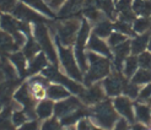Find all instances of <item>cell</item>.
<instances>
[{"mask_svg": "<svg viewBox=\"0 0 151 130\" xmlns=\"http://www.w3.org/2000/svg\"><path fill=\"white\" fill-rule=\"evenodd\" d=\"M81 26L78 17L68 19L63 22L55 24V40L64 47H73L76 41V36Z\"/></svg>", "mask_w": 151, "mask_h": 130, "instance_id": "cell-5", "label": "cell"}, {"mask_svg": "<svg viewBox=\"0 0 151 130\" xmlns=\"http://www.w3.org/2000/svg\"><path fill=\"white\" fill-rule=\"evenodd\" d=\"M65 130H76V128H74V126H69V128H66Z\"/></svg>", "mask_w": 151, "mask_h": 130, "instance_id": "cell-51", "label": "cell"}, {"mask_svg": "<svg viewBox=\"0 0 151 130\" xmlns=\"http://www.w3.org/2000/svg\"><path fill=\"white\" fill-rule=\"evenodd\" d=\"M32 34L36 42L38 43L42 53L47 55L48 60L52 63L53 66L59 68V57L57 47L53 43V40L50 37L49 29L44 24H36L32 26Z\"/></svg>", "mask_w": 151, "mask_h": 130, "instance_id": "cell-3", "label": "cell"}, {"mask_svg": "<svg viewBox=\"0 0 151 130\" xmlns=\"http://www.w3.org/2000/svg\"><path fill=\"white\" fill-rule=\"evenodd\" d=\"M19 50L17 44L15 43L12 36L0 29V57H7L11 53Z\"/></svg>", "mask_w": 151, "mask_h": 130, "instance_id": "cell-18", "label": "cell"}, {"mask_svg": "<svg viewBox=\"0 0 151 130\" xmlns=\"http://www.w3.org/2000/svg\"><path fill=\"white\" fill-rule=\"evenodd\" d=\"M42 75L44 78H47L49 81L54 82V83H58V85H62L64 86L65 88H68L70 91L71 93L74 95H81L82 91L85 90V87L81 85V82H78L73 79H70L68 75H64L59 71V68H55V66H47L44 70L42 71Z\"/></svg>", "mask_w": 151, "mask_h": 130, "instance_id": "cell-6", "label": "cell"}, {"mask_svg": "<svg viewBox=\"0 0 151 130\" xmlns=\"http://www.w3.org/2000/svg\"><path fill=\"white\" fill-rule=\"evenodd\" d=\"M86 48H87L88 52H93V53H96V54H100L102 57H106V58L112 57V52L108 47V44L106 43L102 38L97 37L93 33L90 36Z\"/></svg>", "mask_w": 151, "mask_h": 130, "instance_id": "cell-16", "label": "cell"}, {"mask_svg": "<svg viewBox=\"0 0 151 130\" xmlns=\"http://www.w3.org/2000/svg\"><path fill=\"white\" fill-rule=\"evenodd\" d=\"M12 15H14V17H16L17 20L22 22H26V24L36 25V24H46L47 22V19L43 15L36 12L33 9L24 5L22 3H17L15 5L12 10Z\"/></svg>", "mask_w": 151, "mask_h": 130, "instance_id": "cell-10", "label": "cell"}, {"mask_svg": "<svg viewBox=\"0 0 151 130\" xmlns=\"http://www.w3.org/2000/svg\"><path fill=\"white\" fill-rule=\"evenodd\" d=\"M17 130H41V125L37 119H29L25 124H22L20 128H17Z\"/></svg>", "mask_w": 151, "mask_h": 130, "instance_id": "cell-42", "label": "cell"}, {"mask_svg": "<svg viewBox=\"0 0 151 130\" xmlns=\"http://www.w3.org/2000/svg\"><path fill=\"white\" fill-rule=\"evenodd\" d=\"M43 1H44V3H46V4H49V3L52 1V0H43Z\"/></svg>", "mask_w": 151, "mask_h": 130, "instance_id": "cell-52", "label": "cell"}, {"mask_svg": "<svg viewBox=\"0 0 151 130\" xmlns=\"http://www.w3.org/2000/svg\"><path fill=\"white\" fill-rule=\"evenodd\" d=\"M91 130H104V129H102V128H99V126H95V125H93V126L91 128Z\"/></svg>", "mask_w": 151, "mask_h": 130, "instance_id": "cell-49", "label": "cell"}, {"mask_svg": "<svg viewBox=\"0 0 151 130\" xmlns=\"http://www.w3.org/2000/svg\"><path fill=\"white\" fill-rule=\"evenodd\" d=\"M150 33H142L140 36H137L133 41H130V50L133 55H139L141 53H144L145 49L149 45V41H150Z\"/></svg>", "mask_w": 151, "mask_h": 130, "instance_id": "cell-23", "label": "cell"}, {"mask_svg": "<svg viewBox=\"0 0 151 130\" xmlns=\"http://www.w3.org/2000/svg\"><path fill=\"white\" fill-rule=\"evenodd\" d=\"M54 102L50 101V99H42L38 102V104L36 106V116L41 120H46L53 117L54 114Z\"/></svg>", "mask_w": 151, "mask_h": 130, "instance_id": "cell-22", "label": "cell"}, {"mask_svg": "<svg viewBox=\"0 0 151 130\" xmlns=\"http://www.w3.org/2000/svg\"><path fill=\"white\" fill-rule=\"evenodd\" d=\"M132 53L130 50V41H125L124 43L117 45L113 48V65H114L116 71L123 70V64L125 62V59L129 57Z\"/></svg>", "mask_w": 151, "mask_h": 130, "instance_id": "cell-15", "label": "cell"}, {"mask_svg": "<svg viewBox=\"0 0 151 130\" xmlns=\"http://www.w3.org/2000/svg\"><path fill=\"white\" fill-rule=\"evenodd\" d=\"M132 82L135 85H147L151 82V70L150 69H139L132 78Z\"/></svg>", "mask_w": 151, "mask_h": 130, "instance_id": "cell-32", "label": "cell"}, {"mask_svg": "<svg viewBox=\"0 0 151 130\" xmlns=\"http://www.w3.org/2000/svg\"><path fill=\"white\" fill-rule=\"evenodd\" d=\"M113 130H129V124H128V121L124 118H120L116 123Z\"/></svg>", "mask_w": 151, "mask_h": 130, "instance_id": "cell-45", "label": "cell"}, {"mask_svg": "<svg viewBox=\"0 0 151 130\" xmlns=\"http://www.w3.org/2000/svg\"><path fill=\"white\" fill-rule=\"evenodd\" d=\"M47 66H48V58L44 53L40 52L33 59L29 60L27 66V75L29 76L37 75L38 73H42Z\"/></svg>", "mask_w": 151, "mask_h": 130, "instance_id": "cell-19", "label": "cell"}, {"mask_svg": "<svg viewBox=\"0 0 151 130\" xmlns=\"http://www.w3.org/2000/svg\"><path fill=\"white\" fill-rule=\"evenodd\" d=\"M0 27H1L4 32L9 33L10 36H15L19 32H24L28 37L32 33V27L29 26V24L22 22L7 14H4L0 16Z\"/></svg>", "mask_w": 151, "mask_h": 130, "instance_id": "cell-8", "label": "cell"}, {"mask_svg": "<svg viewBox=\"0 0 151 130\" xmlns=\"http://www.w3.org/2000/svg\"><path fill=\"white\" fill-rule=\"evenodd\" d=\"M135 119L140 121L141 124H150L151 123V109L149 106L144 103L135 104Z\"/></svg>", "mask_w": 151, "mask_h": 130, "instance_id": "cell-26", "label": "cell"}, {"mask_svg": "<svg viewBox=\"0 0 151 130\" xmlns=\"http://www.w3.org/2000/svg\"><path fill=\"white\" fill-rule=\"evenodd\" d=\"M41 130H63V125L58 118L52 117L43 120V123L41 124Z\"/></svg>", "mask_w": 151, "mask_h": 130, "instance_id": "cell-37", "label": "cell"}, {"mask_svg": "<svg viewBox=\"0 0 151 130\" xmlns=\"http://www.w3.org/2000/svg\"><path fill=\"white\" fill-rule=\"evenodd\" d=\"M16 0H0V11L3 12H12L15 5H16Z\"/></svg>", "mask_w": 151, "mask_h": 130, "instance_id": "cell-43", "label": "cell"}, {"mask_svg": "<svg viewBox=\"0 0 151 130\" xmlns=\"http://www.w3.org/2000/svg\"><path fill=\"white\" fill-rule=\"evenodd\" d=\"M138 66H139L138 57L137 55H129L125 59V62L123 64V75L127 79L133 78L135 75V73L138 71Z\"/></svg>", "mask_w": 151, "mask_h": 130, "instance_id": "cell-27", "label": "cell"}, {"mask_svg": "<svg viewBox=\"0 0 151 130\" xmlns=\"http://www.w3.org/2000/svg\"><path fill=\"white\" fill-rule=\"evenodd\" d=\"M114 109L118 114H120L128 123H134L135 120V113H134V107L129 97L127 96H118L113 101Z\"/></svg>", "mask_w": 151, "mask_h": 130, "instance_id": "cell-13", "label": "cell"}, {"mask_svg": "<svg viewBox=\"0 0 151 130\" xmlns=\"http://www.w3.org/2000/svg\"><path fill=\"white\" fill-rule=\"evenodd\" d=\"M150 21H151V19H150Z\"/></svg>", "mask_w": 151, "mask_h": 130, "instance_id": "cell-56", "label": "cell"}, {"mask_svg": "<svg viewBox=\"0 0 151 130\" xmlns=\"http://www.w3.org/2000/svg\"><path fill=\"white\" fill-rule=\"evenodd\" d=\"M133 11L142 17L151 15V0H139L133 3Z\"/></svg>", "mask_w": 151, "mask_h": 130, "instance_id": "cell-31", "label": "cell"}, {"mask_svg": "<svg viewBox=\"0 0 151 130\" xmlns=\"http://www.w3.org/2000/svg\"><path fill=\"white\" fill-rule=\"evenodd\" d=\"M132 130H147L146 126L144 124H141V123H138V124H134L132 126Z\"/></svg>", "mask_w": 151, "mask_h": 130, "instance_id": "cell-47", "label": "cell"}, {"mask_svg": "<svg viewBox=\"0 0 151 130\" xmlns=\"http://www.w3.org/2000/svg\"><path fill=\"white\" fill-rule=\"evenodd\" d=\"M104 97H106V92L102 87V83H97V82L85 88L82 91V93L79 95L80 101L85 106H95L104 101Z\"/></svg>", "mask_w": 151, "mask_h": 130, "instance_id": "cell-11", "label": "cell"}, {"mask_svg": "<svg viewBox=\"0 0 151 130\" xmlns=\"http://www.w3.org/2000/svg\"><path fill=\"white\" fill-rule=\"evenodd\" d=\"M4 80H5V76H4L3 71H1V69H0V83H1Z\"/></svg>", "mask_w": 151, "mask_h": 130, "instance_id": "cell-48", "label": "cell"}, {"mask_svg": "<svg viewBox=\"0 0 151 130\" xmlns=\"http://www.w3.org/2000/svg\"><path fill=\"white\" fill-rule=\"evenodd\" d=\"M65 1L66 0H52V1L49 3L50 9H59V7H62L64 5Z\"/></svg>", "mask_w": 151, "mask_h": 130, "instance_id": "cell-46", "label": "cell"}, {"mask_svg": "<svg viewBox=\"0 0 151 130\" xmlns=\"http://www.w3.org/2000/svg\"><path fill=\"white\" fill-rule=\"evenodd\" d=\"M21 1L25 3V4H27V5H29V6L32 7V9L42 12L43 15H46V16H48V17H50V19H53V17L55 16L54 12L52 11V9H50V7H49L46 3L43 1V0H21Z\"/></svg>", "mask_w": 151, "mask_h": 130, "instance_id": "cell-28", "label": "cell"}, {"mask_svg": "<svg viewBox=\"0 0 151 130\" xmlns=\"http://www.w3.org/2000/svg\"><path fill=\"white\" fill-rule=\"evenodd\" d=\"M139 92H140V90H139L138 85H135L134 82H128L127 81L125 86L123 88V93L127 97H129V98H138Z\"/></svg>", "mask_w": 151, "mask_h": 130, "instance_id": "cell-38", "label": "cell"}, {"mask_svg": "<svg viewBox=\"0 0 151 130\" xmlns=\"http://www.w3.org/2000/svg\"><path fill=\"white\" fill-rule=\"evenodd\" d=\"M147 48H149V52L151 53V37H150V41H149V45H147Z\"/></svg>", "mask_w": 151, "mask_h": 130, "instance_id": "cell-50", "label": "cell"}, {"mask_svg": "<svg viewBox=\"0 0 151 130\" xmlns=\"http://www.w3.org/2000/svg\"><path fill=\"white\" fill-rule=\"evenodd\" d=\"M12 111H14L12 103L4 106L1 113H0V130H16L11 119Z\"/></svg>", "mask_w": 151, "mask_h": 130, "instance_id": "cell-25", "label": "cell"}, {"mask_svg": "<svg viewBox=\"0 0 151 130\" xmlns=\"http://www.w3.org/2000/svg\"><path fill=\"white\" fill-rule=\"evenodd\" d=\"M93 126L92 121L88 118H82L78 121L76 124V130H91V128Z\"/></svg>", "mask_w": 151, "mask_h": 130, "instance_id": "cell-44", "label": "cell"}, {"mask_svg": "<svg viewBox=\"0 0 151 130\" xmlns=\"http://www.w3.org/2000/svg\"><path fill=\"white\" fill-rule=\"evenodd\" d=\"M1 111H3V104L0 103V113H1Z\"/></svg>", "mask_w": 151, "mask_h": 130, "instance_id": "cell-53", "label": "cell"}, {"mask_svg": "<svg viewBox=\"0 0 151 130\" xmlns=\"http://www.w3.org/2000/svg\"><path fill=\"white\" fill-rule=\"evenodd\" d=\"M14 101L17 102L22 109L25 111V113L27 114L28 119H36V101L35 96L31 92V88H29L28 83L25 82L22 85L19 86V88L15 91L14 93Z\"/></svg>", "mask_w": 151, "mask_h": 130, "instance_id": "cell-7", "label": "cell"}, {"mask_svg": "<svg viewBox=\"0 0 151 130\" xmlns=\"http://www.w3.org/2000/svg\"><path fill=\"white\" fill-rule=\"evenodd\" d=\"M82 107H85V106L80 101V98L70 96L54 104V117L58 119H62L63 117L82 108Z\"/></svg>", "mask_w": 151, "mask_h": 130, "instance_id": "cell-12", "label": "cell"}, {"mask_svg": "<svg viewBox=\"0 0 151 130\" xmlns=\"http://www.w3.org/2000/svg\"><path fill=\"white\" fill-rule=\"evenodd\" d=\"M88 117L96 126L104 130H112L119 119L113 102H111L109 99H104V101L92 106L88 109Z\"/></svg>", "mask_w": 151, "mask_h": 130, "instance_id": "cell-1", "label": "cell"}, {"mask_svg": "<svg viewBox=\"0 0 151 130\" xmlns=\"http://www.w3.org/2000/svg\"><path fill=\"white\" fill-rule=\"evenodd\" d=\"M151 99V82L147 83L145 87H142L139 92V96H138V101L139 103L141 102H150Z\"/></svg>", "mask_w": 151, "mask_h": 130, "instance_id": "cell-41", "label": "cell"}, {"mask_svg": "<svg viewBox=\"0 0 151 130\" xmlns=\"http://www.w3.org/2000/svg\"><path fill=\"white\" fill-rule=\"evenodd\" d=\"M138 63L141 69H150L151 70V53L144 52L138 55Z\"/></svg>", "mask_w": 151, "mask_h": 130, "instance_id": "cell-40", "label": "cell"}, {"mask_svg": "<svg viewBox=\"0 0 151 130\" xmlns=\"http://www.w3.org/2000/svg\"><path fill=\"white\" fill-rule=\"evenodd\" d=\"M19 79L4 80L0 83V103L3 106H7L12 102L15 91L19 88Z\"/></svg>", "mask_w": 151, "mask_h": 130, "instance_id": "cell-14", "label": "cell"}, {"mask_svg": "<svg viewBox=\"0 0 151 130\" xmlns=\"http://www.w3.org/2000/svg\"><path fill=\"white\" fill-rule=\"evenodd\" d=\"M125 83H127L125 76L120 74V71H114L113 74H109L106 79H103L102 87L107 96L118 97L123 92Z\"/></svg>", "mask_w": 151, "mask_h": 130, "instance_id": "cell-9", "label": "cell"}, {"mask_svg": "<svg viewBox=\"0 0 151 130\" xmlns=\"http://www.w3.org/2000/svg\"><path fill=\"white\" fill-rule=\"evenodd\" d=\"M70 91L65 88L62 85H58V83H50V85L47 87L46 91V96L48 99L53 102H59V101H63V99L70 97Z\"/></svg>", "mask_w": 151, "mask_h": 130, "instance_id": "cell-20", "label": "cell"}, {"mask_svg": "<svg viewBox=\"0 0 151 130\" xmlns=\"http://www.w3.org/2000/svg\"><path fill=\"white\" fill-rule=\"evenodd\" d=\"M113 28H116V31L122 33L124 36H135V32L133 27L130 26V24H128V22H124V21H120L118 20L114 25H113Z\"/></svg>", "mask_w": 151, "mask_h": 130, "instance_id": "cell-36", "label": "cell"}, {"mask_svg": "<svg viewBox=\"0 0 151 130\" xmlns=\"http://www.w3.org/2000/svg\"><path fill=\"white\" fill-rule=\"evenodd\" d=\"M85 0H66L58 12L59 17H69L78 14L84 7Z\"/></svg>", "mask_w": 151, "mask_h": 130, "instance_id": "cell-21", "label": "cell"}, {"mask_svg": "<svg viewBox=\"0 0 151 130\" xmlns=\"http://www.w3.org/2000/svg\"><path fill=\"white\" fill-rule=\"evenodd\" d=\"M149 28H151V21L147 17H140L137 19L133 24V29L135 33H146L149 31Z\"/></svg>", "mask_w": 151, "mask_h": 130, "instance_id": "cell-33", "label": "cell"}, {"mask_svg": "<svg viewBox=\"0 0 151 130\" xmlns=\"http://www.w3.org/2000/svg\"><path fill=\"white\" fill-rule=\"evenodd\" d=\"M9 58L10 63L14 65V68L16 69L17 71V75L20 78H25L27 75V58L25 57V54L22 52H15V53H11V54L7 55Z\"/></svg>", "mask_w": 151, "mask_h": 130, "instance_id": "cell-17", "label": "cell"}, {"mask_svg": "<svg viewBox=\"0 0 151 130\" xmlns=\"http://www.w3.org/2000/svg\"><path fill=\"white\" fill-rule=\"evenodd\" d=\"M55 43H57V50H58V57H59V64L63 68L65 74L75 81L84 82V73L79 68V64L74 54V48L64 47L58 41H55Z\"/></svg>", "mask_w": 151, "mask_h": 130, "instance_id": "cell-4", "label": "cell"}, {"mask_svg": "<svg viewBox=\"0 0 151 130\" xmlns=\"http://www.w3.org/2000/svg\"><path fill=\"white\" fill-rule=\"evenodd\" d=\"M11 119H12V124L15 125V128H20L22 124H25L28 119L27 114L25 113V111L22 108H17V109H14L12 111V116H11Z\"/></svg>", "mask_w": 151, "mask_h": 130, "instance_id": "cell-35", "label": "cell"}, {"mask_svg": "<svg viewBox=\"0 0 151 130\" xmlns=\"http://www.w3.org/2000/svg\"><path fill=\"white\" fill-rule=\"evenodd\" d=\"M113 29V25L111 24V21H108L107 19H104L100 22H97L93 28V34H96L100 38H107L111 36Z\"/></svg>", "mask_w": 151, "mask_h": 130, "instance_id": "cell-29", "label": "cell"}, {"mask_svg": "<svg viewBox=\"0 0 151 130\" xmlns=\"http://www.w3.org/2000/svg\"><path fill=\"white\" fill-rule=\"evenodd\" d=\"M86 116H88V109H86L85 107H82V108L68 114V116L63 117L59 120H60V123H62L63 126L69 128V126H74V124H78V121L82 118H85Z\"/></svg>", "mask_w": 151, "mask_h": 130, "instance_id": "cell-24", "label": "cell"}, {"mask_svg": "<svg viewBox=\"0 0 151 130\" xmlns=\"http://www.w3.org/2000/svg\"><path fill=\"white\" fill-rule=\"evenodd\" d=\"M116 1H118V0H116Z\"/></svg>", "mask_w": 151, "mask_h": 130, "instance_id": "cell-55", "label": "cell"}, {"mask_svg": "<svg viewBox=\"0 0 151 130\" xmlns=\"http://www.w3.org/2000/svg\"><path fill=\"white\" fill-rule=\"evenodd\" d=\"M150 103H151V99H150Z\"/></svg>", "mask_w": 151, "mask_h": 130, "instance_id": "cell-54", "label": "cell"}, {"mask_svg": "<svg viewBox=\"0 0 151 130\" xmlns=\"http://www.w3.org/2000/svg\"><path fill=\"white\" fill-rule=\"evenodd\" d=\"M97 7L108 17H114V5H113V0H96Z\"/></svg>", "mask_w": 151, "mask_h": 130, "instance_id": "cell-34", "label": "cell"}, {"mask_svg": "<svg viewBox=\"0 0 151 130\" xmlns=\"http://www.w3.org/2000/svg\"><path fill=\"white\" fill-rule=\"evenodd\" d=\"M125 41H128L127 40V36L119 33V32H113L108 37V44L111 45V47H113V48L117 47V45H119V44L124 43Z\"/></svg>", "mask_w": 151, "mask_h": 130, "instance_id": "cell-39", "label": "cell"}, {"mask_svg": "<svg viewBox=\"0 0 151 130\" xmlns=\"http://www.w3.org/2000/svg\"><path fill=\"white\" fill-rule=\"evenodd\" d=\"M88 68L84 76V83L88 87L100 81L106 79L111 73V62L109 58L102 57L100 54H96L93 52H86Z\"/></svg>", "mask_w": 151, "mask_h": 130, "instance_id": "cell-2", "label": "cell"}, {"mask_svg": "<svg viewBox=\"0 0 151 130\" xmlns=\"http://www.w3.org/2000/svg\"><path fill=\"white\" fill-rule=\"evenodd\" d=\"M40 52H41V48H40L38 43L36 42V40H33V38H31V37H28L27 42L25 43L24 47H22V53L25 54L27 60L33 59Z\"/></svg>", "mask_w": 151, "mask_h": 130, "instance_id": "cell-30", "label": "cell"}]
</instances>
